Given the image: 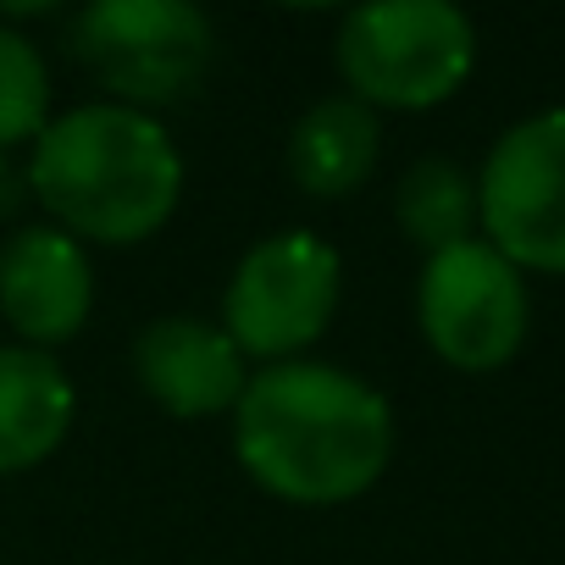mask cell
I'll return each mask as SVG.
<instances>
[{"label":"cell","mask_w":565,"mask_h":565,"mask_svg":"<svg viewBox=\"0 0 565 565\" xmlns=\"http://www.w3.org/2000/svg\"><path fill=\"white\" fill-rule=\"evenodd\" d=\"M238 466L289 504H350L394 460L388 399L339 366L277 361L260 366L233 405Z\"/></svg>","instance_id":"1"},{"label":"cell","mask_w":565,"mask_h":565,"mask_svg":"<svg viewBox=\"0 0 565 565\" xmlns=\"http://www.w3.org/2000/svg\"><path fill=\"white\" fill-rule=\"evenodd\" d=\"M29 189L78 244H139L172 222L183 156L156 117L100 100L45 122Z\"/></svg>","instance_id":"2"},{"label":"cell","mask_w":565,"mask_h":565,"mask_svg":"<svg viewBox=\"0 0 565 565\" xmlns=\"http://www.w3.org/2000/svg\"><path fill=\"white\" fill-rule=\"evenodd\" d=\"M333 56L361 106L427 111L471 78L477 29L449 0H372L339 23Z\"/></svg>","instance_id":"3"},{"label":"cell","mask_w":565,"mask_h":565,"mask_svg":"<svg viewBox=\"0 0 565 565\" xmlns=\"http://www.w3.org/2000/svg\"><path fill=\"white\" fill-rule=\"evenodd\" d=\"M67 51L117 106L150 117L205 84L216 29L189 0H95L67 23Z\"/></svg>","instance_id":"4"},{"label":"cell","mask_w":565,"mask_h":565,"mask_svg":"<svg viewBox=\"0 0 565 565\" xmlns=\"http://www.w3.org/2000/svg\"><path fill=\"white\" fill-rule=\"evenodd\" d=\"M344 295V260L317 233H271L227 277L222 333L266 366L317 344Z\"/></svg>","instance_id":"5"},{"label":"cell","mask_w":565,"mask_h":565,"mask_svg":"<svg viewBox=\"0 0 565 565\" xmlns=\"http://www.w3.org/2000/svg\"><path fill=\"white\" fill-rule=\"evenodd\" d=\"M416 322L433 355L455 372H499L526 344V277L488 244L466 238L427 255L416 282Z\"/></svg>","instance_id":"6"},{"label":"cell","mask_w":565,"mask_h":565,"mask_svg":"<svg viewBox=\"0 0 565 565\" xmlns=\"http://www.w3.org/2000/svg\"><path fill=\"white\" fill-rule=\"evenodd\" d=\"M482 238L515 271L565 277V111L504 128L477 172Z\"/></svg>","instance_id":"7"},{"label":"cell","mask_w":565,"mask_h":565,"mask_svg":"<svg viewBox=\"0 0 565 565\" xmlns=\"http://www.w3.org/2000/svg\"><path fill=\"white\" fill-rule=\"evenodd\" d=\"M95 306V271L73 233L56 222H29L0 244V317L29 350H51L84 333Z\"/></svg>","instance_id":"8"},{"label":"cell","mask_w":565,"mask_h":565,"mask_svg":"<svg viewBox=\"0 0 565 565\" xmlns=\"http://www.w3.org/2000/svg\"><path fill=\"white\" fill-rule=\"evenodd\" d=\"M134 377L178 422L233 411L249 383L238 344L200 317H156L134 339Z\"/></svg>","instance_id":"9"},{"label":"cell","mask_w":565,"mask_h":565,"mask_svg":"<svg viewBox=\"0 0 565 565\" xmlns=\"http://www.w3.org/2000/svg\"><path fill=\"white\" fill-rule=\"evenodd\" d=\"M73 377L56 355L29 344H0V477L29 471L73 433Z\"/></svg>","instance_id":"10"},{"label":"cell","mask_w":565,"mask_h":565,"mask_svg":"<svg viewBox=\"0 0 565 565\" xmlns=\"http://www.w3.org/2000/svg\"><path fill=\"white\" fill-rule=\"evenodd\" d=\"M383 156V122L355 95L317 100L295 134H289V178L311 200H344L355 194Z\"/></svg>","instance_id":"11"},{"label":"cell","mask_w":565,"mask_h":565,"mask_svg":"<svg viewBox=\"0 0 565 565\" xmlns=\"http://www.w3.org/2000/svg\"><path fill=\"white\" fill-rule=\"evenodd\" d=\"M394 216L405 227L411 244H422L427 255L438 249H455L471 238L477 227V178L444 156H427L416 161L399 189H394Z\"/></svg>","instance_id":"12"},{"label":"cell","mask_w":565,"mask_h":565,"mask_svg":"<svg viewBox=\"0 0 565 565\" xmlns=\"http://www.w3.org/2000/svg\"><path fill=\"white\" fill-rule=\"evenodd\" d=\"M51 122V73L29 34L0 23V150L40 139Z\"/></svg>","instance_id":"13"},{"label":"cell","mask_w":565,"mask_h":565,"mask_svg":"<svg viewBox=\"0 0 565 565\" xmlns=\"http://www.w3.org/2000/svg\"><path fill=\"white\" fill-rule=\"evenodd\" d=\"M29 200H34V189H29V172L12 161V150H0V222H18Z\"/></svg>","instance_id":"14"}]
</instances>
